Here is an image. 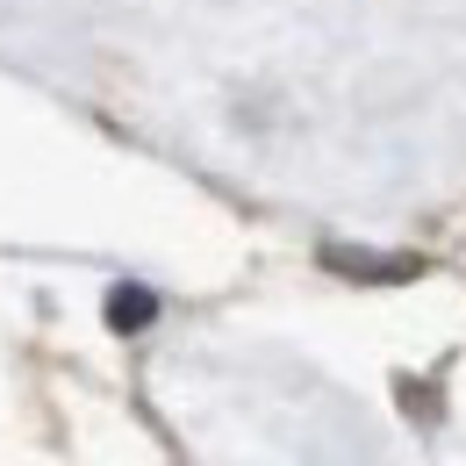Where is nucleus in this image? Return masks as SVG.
Listing matches in <instances>:
<instances>
[{
    "label": "nucleus",
    "instance_id": "nucleus-1",
    "mask_svg": "<svg viewBox=\"0 0 466 466\" xmlns=\"http://www.w3.org/2000/svg\"><path fill=\"white\" fill-rule=\"evenodd\" d=\"M323 266H338V273H351V280H409V273H423L416 258H373V251H345V244H330Z\"/></svg>",
    "mask_w": 466,
    "mask_h": 466
},
{
    "label": "nucleus",
    "instance_id": "nucleus-2",
    "mask_svg": "<svg viewBox=\"0 0 466 466\" xmlns=\"http://www.w3.org/2000/svg\"><path fill=\"white\" fill-rule=\"evenodd\" d=\"M151 316H158V294L151 288H129V280H122V288L108 294V330H144Z\"/></svg>",
    "mask_w": 466,
    "mask_h": 466
}]
</instances>
